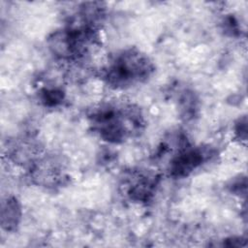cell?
Returning a JSON list of instances; mask_svg holds the SVG:
<instances>
[{"label":"cell","instance_id":"obj_1","mask_svg":"<svg viewBox=\"0 0 248 248\" xmlns=\"http://www.w3.org/2000/svg\"><path fill=\"white\" fill-rule=\"evenodd\" d=\"M91 130L109 143H121L135 138L144 128V118L139 107L129 103H105L88 114Z\"/></svg>","mask_w":248,"mask_h":248},{"label":"cell","instance_id":"obj_2","mask_svg":"<svg viewBox=\"0 0 248 248\" xmlns=\"http://www.w3.org/2000/svg\"><path fill=\"white\" fill-rule=\"evenodd\" d=\"M155 71L150 57L137 47H128L109 57L100 71L102 80L113 89H128L147 81Z\"/></svg>","mask_w":248,"mask_h":248},{"label":"cell","instance_id":"obj_3","mask_svg":"<svg viewBox=\"0 0 248 248\" xmlns=\"http://www.w3.org/2000/svg\"><path fill=\"white\" fill-rule=\"evenodd\" d=\"M99 45L98 28L80 22L58 29L47 38V46L52 55L67 62L85 58Z\"/></svg>","mask_w":248,"mask_h":248},{"label":"cell","instance_id":"obj_4","mask_svg":"<svg viewBox=\"0 0 248 248\" xmlns=\"http://www.w3.org/2000/svg\"><path fill=\"white\" fill-rule=\"evenodd\" d=\"M213 155L214 150L210 146L185 143L170 161L169 174L173 178H185L208 162Z\"/></svg>","mask_w":248,"mask_h":248},{"label":"cell","instance_id":"obj_5","mask_svg":"<svg viewBox=\"0 0 248 248\" xmlns=\"http://www.w3.org/2000/svg\"><path fill=\"white\" fill-rule=\"evenodd\" d=\"M159 182L160 176L156 173L132 170L123 178L122 187L132 202L147 203L152 201Z\"/></svg>","mask_w":248,"mask_h":248},{"label":"cell","instance_id":"obj_6","mask_svg":"<svg viewBox=\"0 0 248 248\" xmlns=\"http://www.w3.org/2000/svg\"><path fill=\"white\" fill-rule=\"evenodd\" d=\"M31 176L37 184L45 187H56L64 183L65 173L58 163L51 159H38L33 163Z\"/></svg>","mask_w":248,"mask_h":248},{"label":"cell","instance_id":"obj_7","mask_svg":"<svg viewBox=\"0 0 248 248\" xmlns=\"http://www.w3.org/2000/svg\"><path fill=\"white\" fill-rule=\"evenodd\" d=\"M21 206L15 196L6 197L1 203V227L8 232H15L21 220Z\"/></svg>","mask_w":248,"mask_h":248},{"label":"cell","instance_id":"obj_8","mask_svg":"<svg viewBox=\"0 0 248 248\" xmlns=\"http://www.w3.org/2000/svg\"><path fill=\"white\" fill-rule=\"evenodd\" d=\"M39 101L47 108H54L61 105L65 98V92L61 87H44L38 93Z\"/></svg>","mask_w":248,"mask_h":248},{"label":"cell","instance_id":"obj_9","mask_svg":"<svg viewBox=\"0 0 248 248\" xmlns=\"http://www.w3.org/2000/svg\"><path fill=\"white\" fill-rule=\"evenodd\" d=\"M230 191L234 195H245L246 193V178L245 177H238L232 180L231 184L229 185Z\"/></svg>","mask_w":248,"mask_h":248},{"label":"cell","instance_id":"obj_10","mask_svg":"<svg viewBox=\"0 0 248 248\" xmlns=\"http://www.w3.org/2000/svg\"><path fill=\"white\" fill-rule=\"evenodd\" d=\"M234 133L236 138L239 140L246 141L247 138V121L246 116H243L242 118H239L234 126Z\"/></svg>","mask_w":248,"mask_h":248}]
</instances>
